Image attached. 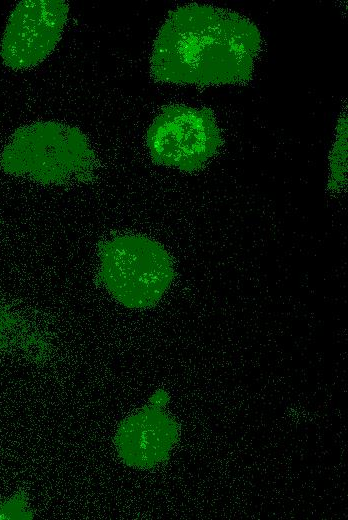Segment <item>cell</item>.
Instances as JSON below:
<instances>
[{"instance_id": "3957f363", "label": "cell", "mask_w": 348, "mask_h": 520, "mask_svg": "<svg viewBox=\"0 0 348 520\" xmlns=\"http://www.w3.org/2000/svg\"><path fill=\"white\" fill-rule=\"evenodd\" d=\"M99 257L100 282L113 299L129 309L154 307L175 277L169 253L145 236L112 238L101 244Z\"/></svg>"}, {"instance_id": "6da1fadb", "label": "cell", "mask_w": 348, "mask_h": 520, "mask_svg": "<svg viewBox=\"0 0 348 520\" xmlns=\"http://www.w3.org/2000/svg\"><path fill=\"white\" fill-rule=\"evenodd\" d=\"M262 36L244 15L210 4L172 10L155 38L150 74L161 83L244 84L254 73Z\"/></svg>"}, {"instance_id": "ba28073f", "label": "cell", "mask_w": 348, "mask_h": 520, "mask_svg": "<svg viewBox=\"0 0 348 520\" xmlns=\"http://www.w3.org/2000/svg\"><path fill=\"white\" fill-rule=\"evenodd\" d=\"M347 180V114L344 110L336 126V137L330 153L329 183L333 192H340Z\"/></svg>"}, {"instance_id": "8992f818", "label": "cell", "mask_w": 348, "mask_h": 520, "mask_svg": "<svg viewBox=\"0 0 348 520\" xmlns=\"http://www.w3.org/2000/svg\"><path fill=\"white\" fill-rule=\"evenodd\" d=\"M167 400L164 390L156 391L149 404L118 425L114 445L126 466L146 470L168 460L179 440L180 427L164 409Z\"/></svg>"}, {"instance_id": "52a82bcc", "label": "cell", "mask_w": 348, "mask_h": 520, "mask_svg": "<svg viewBox=\"0 0 348 520\" xmlns=\"http://www.w3.org/2000/svg\"><path fill=\"white\" fill-rule=\"evenodd\" d=\"M44 347L42 339L34 336L26 324L0 305V350L23 348L34 351L35 348Z\"/></svg>"}, {"instance_id": "277c9868", "label": "cell", "mask_w": 348, "mask_h": 520, "mask_svg": "<svg viewBox=\"0 0 348 520\" xmlns=\"http://www.w3.org/2000/svg\"><path fill=\"white\" fill-rule=\"evenodd\" d=\"M145 143L154 164L193 173L216 156L223 138L210 108L171 104L155 116Z\"/></svg>"}, {"instance_id": "5b68a950", "label": "cell", "mask_w": 348, "mask_h": 520, "mask_svg": "<svg viewBox=\"0 0 348 520\" xmlns=\"http://www.w3.org/2000/svg\"><path fill=\"white\" fill-rule=\"evenodd\" d=\"M63 0H23L8 17L0 45L3 64L15 71L31 69L55 49L67 22Z\"/></svg>"}, {"instance_id": "7a4b0ae2", "label": "cell", "mask_w": 348, "mask_h": 520, "mask_svg": "<svg viewBox=\"0 0 348 520\" xmlns=\"http://www.w3.org/2000/svg\"><path fill=\"white\" fill-rule=\"evenodd\" d=\"M95 155L77 127L39 121L17 128L0 154V169L42 185H61L86 179Z\"/></svg>"}]
</instances>
